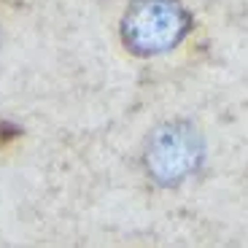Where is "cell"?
Here are the masks:
<instances>
[{"label": "cell", "mask_w": 248, "mask_h": 248, "mask_svg": "<svg viewBox=\"0 0 248 248\" xmlns=\"http://www.w3.org/2000/svg\"><path fill=\"white\" fill-rule=\"evenodd\" d=\"M192 30V16L178 0H132L124 14L122 38L140 57L162 54L178 46Z\"/></svg>", "instance_id": "obj_1"}, {"label": "cell", "mask_w": 248, "mask_h": 248, "mask_svg": "<svg viewBox=\"0 0 248 248\" xmlns=\"http://www.w3.org/2000/svg\"><path fill=\"white\" fill-rule=\"evenodd\" d=\"M202 143L194 127L184 122L165 124L151 135L146 151V170L159 186H178L197 170Z\"/></svg>", "instance_id": "obj_2"}, {"label": "cell", "mask_w": 248, "mask_h": 248, "mask_svg": "<svg viewBox=\"0 0 248 248\" xmlns=\"http://www.w3.org/2000/svg\"><path fill=\"white\" fill-rule=\"evenodd\" d=\"M16 135H19L16 127H11V124H0V146H6V143L14 140Z\"/></svg>", "instance_id": "obj_3"}]
</instances>
